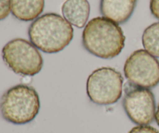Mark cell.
Instances as JSON below:
<instances>
[{
    "instance_id": "obj_1",
    "label": "cell",
    "mask_w": 159,
    "mask_h": 133,
    "mask_svg": "<svg viewBox=\"0 0 159 133\" xmlns=\"http://www.w3.org/2000/svg\"><path fill=\"white\" fill-rule=\"evenodd\" d=\"M126 37L119 24L105 17L92 19L82 32V45L90 54L110 59L120 54Z\"/></svg>"
},
{
    "instance_id": "obj_2",
    "label": "cell",
    "mask_w": 159,
    "mask_h": 133,
    "mask_svg": "<svg viewBox=\"0 0 159 133\" xmlns=\"http://www.w3.org/2000/svg\"><path fill=\"white\" fill-rule=\"evenodd\" d=\"M31 43L48 54L65 49L72 40L74 30L71 23L57 13H45L36 19L28 30Z\"/></svg>"
},
{
    "instance_id": "obj_3",
    "label": "cell",
    "mask_w": 159,
    "mask_h": 133,
    "mask_svg": "<svg viewBox=\"0 0 159 133\" xmlns=\"http://www.w3.org/2000/svg\"><path fill=\"white\" fill-rule=\"evenodd\" d=\"M40 98L30 86L18 84L8 89L0 99L2 117L14 125L31 122L40 111Z\"/></svg>"
},
{
    "instance_id": "obj_4",
    "label": "cell",
    "mask_w": 159,
    "mask_h": 133,
    "mask_svg": "<svg viewBox=\"0 0 159 133\" xmlns=\"http://www.w3.org/2000/svg\"><path fill=\"white\" fill-rule=\"evenodd\" d=\"M2 56L9 69L23 76H34L41 71L43 59L38 48L23 38H15L6 44Z\"/></svg>"
},
{
    "instance_id": "obj_5",
    "label": "cell",
    "mask_w": 159,
    "mask_h": 133,
    "mask_svg": "<svg viewBox=\"0 0 159 133\" xmlns=\"http://www.w3.org/2000/svg\"><path fill=\"white\" fill-rule=\"evenodd\" d=\"M124 78L111 67L96 69L88 77L86 93L90 101L97 105L108 106L117 102L122 97Z\"/></svg>"
},
{
    "instance_id": "obj_6",
    "label": "cell",
    "mask_w": 159,
    "mask_h": 133,
    "mask_svg": "<svg viewBox=\"0 0 159 133\" xmlns=\"http://www.w3.org/2000/svg\"><path fill=\"white\" fill-rule=\"evenodd\" d=\"M124 73L132 85L154 88L159 83V61L146 50H137L126 60Z\"/></svg>"
},
{
    "instance_id": "obj_7",
    "label": "cell",
    "mask_w": 159,
    "mask_h": 133,
    "mask_svg": "<svg viewBox=\"0 0 159 133\" xmlns=\"http://www.w3.org/2000/svg\"><path fill=\"white\" fill-rule=\"evenodd\" d=\"M123 107L130 121L138 126L153 122L156 112L155 98L149 89L126 84Z\"/></svg>"
},
{
    "instance_id": "obj_8",
    "label": "cell",
    "mask_w": 159,
    "mask_h": 133,
    "mask_svg": "<svg viewBox=\"0 0 159 133\" xmlns=\"http://www.w3.org/2000/svg\"><path fill=\"white\" fill-rule=\"evenodd\" d=\"M138 0H100L102 17L117 24L126 23L133 14Z\"/></svg>"
},
{
    "instance_id": "obj_9",
    "label": "cell",
    "mask_w": 159,
    "mask_h": 133,
    "mask_svg": "<svg viewBox=\"0 0 159 133\" xmlns=\"http://www.w3.org/2000/svg\"><path fill=\"white\" fill-rule=\"evenodd\" d=\"M65 20L78 28L85 26L90 12L88 0H66L61 7Z\"/></svg>"
},
{
    "instance_id": "obj_10",
    "label": "cell",
    "mask_w": 159,
    "mask_h": 133,
    "mask_svg": "<svg viewBox=\"0 0 159 133\" xmlns=\"http://www.w3.org/2000/svg\"><path fill=\"white\" fill-rule=\"evenodd\" d=\"M44 9V0H11V12L17 20L32 21L38 18Z\"/></svg>"
},
{
    "instance_id": "obj_11",
    "label": "cell",
    "mask_w": 159,
    "mask_h": 133,
    "mask_svg": "<svg viewBox=\"0 0 159 133\" xmlns=\"http://www.w3.org/2000/svg\"><path fill=\"white\" fill-rule=\"evenodd\" d=\"M142 45L148 52L159 58V22L152 23L144 30Z\"/></svg>"
},
{
    "instance_id": "obj_12",
    "label": "cell",
    "mask_w": 159,
    "mask_h": 133,
    "mask_svg": "<svg viewBox=\"0 0 159 133\" xmlns=\"http://www.w3.org/2000/svg\"><path fill=\"white\" fill-rule=\"evenodd\" d=\"M11 11V0H0V21L6 19Z\"/></svg>"
},
{
    "instance_id": "obj_13",
    "label": "cell",
    "mask_w": 159,
    "mask_h": 133,
    "mask_svg": "<svg viewBox=\"0 0 159 133\" xmlns=\"http://www.w3.org/2000/svg\"><path fill=\"white\" fill-rule=\"evenodd\" d=\"M128 133H159V131L150 126H138L134 127Z\"/></svg>"
},
{
    "instance_id": "obj_14",
    "label": "cell",
    "mask_w": 159,
    "mask_h": 133,
    "mask_svg": "<svg viewBox=\"0 0 159 133\" xmlns=\"http://www.w3.org/2000/svg\"><path fill=\"white\" fill-rule=\"evenodd\" d=\"M150 10L152 15L159 20V0H151Z\"/></svg>"
},
{
    "instance_id": "obj_15",
    "label": "cell",
    "mask_w": 159,
    "mask_h": 133,
    "mask_svg": "<svg viewBox=\"0 0 159 133\" xmlns=\"http://www.w3.org/2000/svg\"><path fill=\"white\" fill-rule=\"evenodd\" d=\"M155 121H156L157 125H158L159 127V104L158 105V108H157L156 112H155Z\"/></svg>"
}]
</instances>
